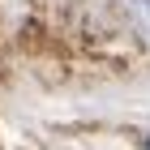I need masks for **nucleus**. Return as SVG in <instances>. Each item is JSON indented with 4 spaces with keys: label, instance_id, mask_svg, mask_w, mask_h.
<instances>
[{
    "label": "nucleus",
    "instance_id": "f257e3e1",
    "mask_svg": "<svg viewBox=\"0 0 150 150\" xmlns=\"http://www.w3.org/2000/svg\"><path fill=\"white\" fill-rule=\"evenodd\" d=\"M129 17L137 26V35L150 43V0H129Z\"/></svg>",
    "mask_w": 150,
    "mask_h": 150
},
{
    "label": "nucleus",
    "instance_id": "f03ea898",
    "mask_svg": "<svg viewBox=\"0 0 150 150\" xmlns=\"http://www.w3.org/2000/svg\"><path fill=\"white\" fill-rule=\"evenodd\" d=\"M146 150H150V137H146Z\"/></svg>",
    "mask_w": 150,
    "mask_h": 150
}]
</instances>
